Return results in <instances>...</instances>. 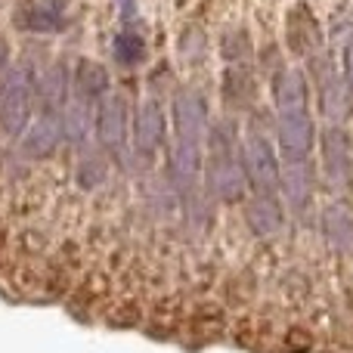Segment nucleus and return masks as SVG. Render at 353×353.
Masks as SVG:
<instances>
[{
	"instance_id": "nucleus-23",
	"label": "nucleus",
	"mask_w": 353,
	"mask_h": 353,
	"mask_svg": "<svg viewBox=\"0 0 353 353\" xmlns=\"http://www.w3.org/2000/svg\"><path fill=\"white\" fill-rule=\"evenodd\" d=\"M220 56H223L230 65H248L251 56H254L251 34L245 28H230L223 37H220Z\"/></svg>"
},
{
	"instance_id": "nucleus-8",
	"label": "nucleus",
	"mask_w": 353,
	"mask_h": 353,
	"mask_svg": "<svg viewBox=\"0 0 353 353\" xmlns=\"http://www.w3.org/2000/svg\"><path fill=\"white\" fill-rule=\"evenodd\" d=\"M319 171L335 189H353V134L347 128L325 124L319 130Z\"/></svg>"
},
{
	"instance_id": "nucleus-6",
	"label": "nucleus",
	"mask_w": 353,
	"mask_h": 353,
	"mask_svg": "<svg viewBox=\"0 0 353 353\" xmlns=\"http://www.w3.org/2000/svg\"><path fill=\"white\" fill-rule=\"evenodd\" d=\"M130 118L134 105L124 99V93H109L93 105V140L103 152L118 155L130 146Z\"/></svg>"
},
{
	"instance_id": "nucleus-11",
	"label": "nucleus",
	"mask_w": 353,
	"mask_h": 353,
	"mask_svg": "<svg viewBox=\"0 0 353 353\" xmlns=\"http://www.w3.org/2000/svg\"><path fill=\"white\" fill-rule=\"evenodd\" d=\"M279 199H282V205H285V211L294 214V217L310 211L313 199H316V165H313V159L282 165Z\"/></svg>"
},
{
	"instance_id": "nucleus-24",
	"label": "nucleus",
	"mask_w": 353,
	"mask_h": 353,
	"mask_svg": "<svg viewBox=\"0 0 353 353\" xmlns=\"http://www.w3.org/2000/svg\"><path fill=\"white\" fill-rule=\"evenodd\" d=\"M341 74L353 90V34L344 41V50H341Z\"/></svg>"
},
{
	"instance_id": "nucleus-10",
	"label": "nucleus",
	"mask_w": 353,
	"mask_h": 353,
	"mask_svg": "<svg viewBox=\"0 0 353 353\" xmlns=\"http://www.w3.org/2000/svg\"><path fill=\"white\" fill-rule=\"evenodd\" d=\"M270 99L276 115H304L313 112V84L304 68L279 65L270 74Z\"/></svg>"
},
{
	"instance_id": "nucleus-14",
	"label": "nucleus",
	"mask_w": 353,
	"mask_h": 353,
	"mask_svg": "<svg viewBox=\"0 0 353 353\" xmlns=\"http://www.w3.org/2000/svg\"><path fill=\"white\" fill-rule=\"evenodd\" d=\"M285 205H282L279 195H261L251 192L242 201V220L257 239H270L285 226Z\"/></svg>"
},
{
	"instance_id": "nucleus-20",
	"label": "nucleus",
	"mask_w": 353,
	"mask_h": 353,
	"mask_svg": "<svg viewBox=\"0 0 353 353\" xmlns=\"http://www.w3.org/2000/svg\"><path fill=\"white\" fill-rule=\"evenodd\" d=\"M62 121V137H65V146H81L84 149L90 143V130H93V105H84L78 99L65 105L59 112Z\"/></svg>"
},
{
	"instance_id": "nucleus-13",
	"label": "nucleus",
	"mask_w": 353,
	"mask_h": 353,
	"mask_svg": "<svg viewBox=\"0 0 353 353\" xmlns=\"http://www.w3.org/2000/svg\"><path fill=\"white\" fill-rule=\"evenodd\" d=\"M19 146H22V152L34 161L53 159V155L65 146L59 112H37L34 121L28 124V130L19 137Z\"/></svg>"
},
{
	"instance_id": "nucleus-5",
	"label": "nucleus",
	"mask_w": 353,
	"mask_h": 353,
	"mask_svg": "<svg viewBox=\"0 0 353 353\" xmlns=\"http://www.w3.org/2000/svg\"><path fill=\"white\" fill-rule=\"evenodd\" d=\"M168 115H171V134L180 143H192V146H205L208 130H211V103L201 90L195 87H176L168 103Z\"/></svg>"
},
{
	"instance_id": "nucleus-3",
	"label": "nucleus",
	"mask_w": 353,
	"mask_h": 353,
	"mask_svg": "<svg viewBox=\"0 0 353 353\" xmlns=\"http://www.w3.org/2000/svg\"><path fill=\"white\" fill-rule=\"evenodd\" d=\"M37 115V68L28 62H12L3 74V93H0V130L10 140L28 130Z\"/></svg>"
},
{
	"instance_id": "nucleus-18",
	"label": "nucleus",
	"mask_w": 353,
	"mask_h": 353,
	"mask_svg": "<svg viewBox=\"0 0 353 353\" xmlns=\"http://www.w3.org/2000/svg\"><path fill=\"white\" fill-rule=\"evenodd\" d=\"M220 90H223V103L232 112H248L257 99V84L251 65H226Z\"/></svg>"
},
{
	"instance_id": "nucleus-19",
	"label": "nucleus",
	"mask_w": 353,
	"mask_h": 353,
	"mask_svg": "<svg viewBox=\"0 0 353 353\" xmlns=\"http://www.w3.org/2000/svg\"><path fill=\"white\" fill-rule=\"evenodd\" d=\"M19 25L25 31H34V34H50V31H59L65 25V6L62 0H37V3L25 6Z\"/></svg>"
},
{
	"instance_id": "nucleus-15",
	"label": "nucleus",
	"mask_w": 353,
	"mask_h": 353,
	"mask_svg": "<svg viewBox=\"0 0 353 353\" xmlns=\"http://www.w3.org/2000/svg\"><path fill=\"white\" fill-rule=\"evenodd\" d=\"M72 103V68L50 62L37 72V112H62Z\"/></svg>"
},
{
	"instance_id": "nucleus-26",
	"label": "nucleus",
	"mask_w": 353,
	"mask_h": 353,
	"mask_svg": "<svg viewBox=\"0 0 353 353\" xmlns=\"http://www.w3.org/2000/svg\"><path fill=\"white\" fill-rule=\"evenodd\" d=\"M0 93H3V74H0Z\"/></svg>"
},
{
	"instance_id": "nucleus-16",
	"label": "nucleus",
	"mask_w": 353,
	"mask_h": 353,
	"mask_svg": "<svg viewBox=\"0 0 353 353\" xmlns=\"http://www.w3.org/2000/svg\"><path fill=\"white\" fill-rule=\"evenodd\" d=\"M109 93H115L109 68L97 59H78V65L72 68V99H78L84 105H97Z\"/></svg>"
},
{
	"instance_id": "nucleus-9",
	"label": "nucleus",
	"mask_w": 353,
	"mask_h": 353,
	"mask_svg": "<svg viewBox=\"0 0 353 353\" xmlns=\"http://www.w3.org/2000/svg\"><path fill=\"white\" fill-rule=\"evenodd\" d=\"M273 140H276V149H279L282 165H288V161H310L313 149L319 143V124L313 118V112H304V115H276Z\"/></svg>"
},
{
	"instance_id": "nucleus-7",
	"label": "nucleus",
	"mask_w": 353,
	"mask_h": 353,
	"mask_svg": "<svg viewBox=\"0 0 353 353\" xmlns=\"http://www.w3.org/2000/svg\"><path fill=\"white\" fill-rule=\"evenodd\" d=\"M168 137H171V115L161 99L149 97L134 105V118H130V146L137 155L149 159L168 149Z\"/></svg>"
},
{
	"instance_id": "nucleus-22",
	"label": "nucleus",
	"mask_w": 353,
	"mask_h": 353,
	"mask_svg": "<svg viewBox=\"0 0 353 353\" xmlns=\"http://www.w3.org/2000/svg\"><path fill=\"white\" fill-rule=\"evenodd\" d=\"M112 59L121 68H140L146 62V41L140 31H118L112 41Z\"/></svg>"
},
{
	"instance_id": "nucleus-21",
	"label": "nucleus",
	"mask_w": 353,
	"mask_h": 353,
	"mask_svg": "<svg viewBox=\"0 0 353 353\" xmlns=\"http://www.w3.org/2000/svg\"><path fill=\"white\" fill-rule=\"evenodd\" d=\"M109 152H103V149H90L84 146L81 149V159L78 165H74V180H78L81 189H97L103 186L105 180H109Z\"/></svg>"
},
{
	"instance_id": "nucleus-17",
	"label": "nucleus",
	"mask_w": 353,
	"mask_h": 353,
	"mask_svg": "<svg viewBox=\"0 0 353 353\" xmlns=\"http://www.w3.org/2000/svg\"><path fill=\"white\" fill-rule=\"evenodd\" d=\"M319 232H323L325 245L341 254L353 251V208L347 201H332L319 214Z\"/></svg>"
},
{
	"instance_id": "nucleus-2",
	"label": "nucleus",
	"mask_w": 353,
	"mask_h": 353,
	"mask_svg": "<svg viewBox=\"0 0 353 353\" xmlns=\"http://www.w3.org/2000/svg\"><path fill=\"white\" fill-rule=\"evenodd\" d=\"M242 168L248 176V189L261 195H279L282 159L273 140V128L261 121V112H251L242 128Z\"/></svg>"
},
{
	"instance_id": "nucleus-25",
	"label": "nucleus",
	"mask_w": 353,
	"mask_h": 353,
	"mask_svg": "<svg viewBox=\"0 0 353 353\" xmlns=\"http://www.w3.org/2000/svg\"><path fill=\"white\" fill-rule=\"evenodd\" d=\"M12 68V47L3 34H0V74H6Z\"/></svg>"
},
{
	"instance_id": "nucleus-1",
	"label": "nucleus",
	"mask_w": 353,
	"mask_h": 353,
	"mask_svg": "<svg viewBox=\"0 0 353 353\" xmlns=\"http://www.w3.org/2000/svg\"><path fill=\"white\" fill-rule=\"evenodd\" d=\"M239 149H242V124L236 121V115L214 118L205 140V168H201V189L211 201L242 205L251 195Z\"/></svg>"
},
{
	"instance_id": "nucleus-12",
	"label": "nucleus",
	"mask_w": 353,
	"mask_h": 353,
	"mask_svg": "<svg viewBox=\"0 0 353 353\" xmlns=\"http://www.w3.org/2000/svg\"><path fill=\"white\" fill-rule=\"evenodd\" d=\"M323 28H319V19L313 16V10L307 3H294L285 12L288 53H294L298 59H313L316 53H323Z\"/></svg>"
},
{
	"instance_id": "nucleus-4",
	"label": "nucleus",
	"mask_w": 353,
	"mask_h": 353,
	"mask_svg": "<svg viewBox=\"0 0 353 353\" xmlns=\"http://www.w3.org/2000/svg\"><path fill=\"white\" fill-rule=\"evenodd\" d=\"M307 68V78L313 84V103H316V115L323 118L325 124H335V128H344V124L353 118V90L344 81V74L338 72V65L329 59V56L316 53Z\"/></svg>"
}]
</instances>
